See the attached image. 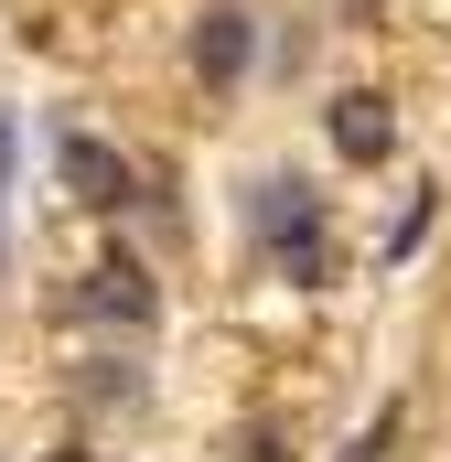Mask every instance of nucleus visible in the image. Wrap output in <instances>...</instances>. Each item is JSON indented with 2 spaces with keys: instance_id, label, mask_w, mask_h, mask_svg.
<instances>
[{
  "instance_id": "0eeeda50",
  "label": "nucleus",
  "mask_w": 451,
  "mask_h": 462,
  "mask_svg": "<svg viewBox=\"0 0 451 462\" xmlns=\"http://www.w3.org/2000/svg\"><path fill=\"white\" fill-rule=\"evenodd\" d=\"M0 172H11V118H0Z\"/></svg>"
},
{
  "instance_id": "423d86ee",
  "label": "nucleus",
  "mask_w": 451,
  "mask_h": 462,
  "mask_svg": "<svg viewBox=\"0 0 451 462\" xmlns=\"http://www.w3.org/2000/svg\"><path fill=\"white\" fill-rule=\"evenodd\" d=\"M236 462H290V452H280V441H269V430H258V441H247V452H236Z\"/></svg>"
},
{
  "instance_id": "f257e3e1",
  "label": "nucleus",
  "mask_w": 451,
  "mask_h": 462,
  "mask_svg": "<svg viewBox=\"0 0 451 462\" xmlns=\"http://www.w3.org/2000/svg\"><path fill=\"white\" fill-rule=\"evenodd\" d=\"M247 236L290 269V280H323V194L301 183V172H269V183H247Z\"/></svg>"
},
{
  "instance_id": "f03ea898",
  "label": "nucleus",
  "mask_w": 451,
  "mask_h": 462,
  "mask_svg": "<svg viewBox=\"0 0 451 462\" xmlns=\"http://www.w3.org/2000/svg\"><path fill=\"white\" fill-rule=\"evenodd\" d=\"M247 65H258V22H247L236 0L194 11V76H205L216 97H236V87H247Z\"/></svg>"
},
{
  "instance_id": "7ed1b4c3",
  "label": "nucleus",
  "mask_w": 451,
  "mask_h": 462,
  "mask_svg": "<svg viewBox=\"0 0 451 462\" xmlns=\"http://www.w3.org/2000/svg\"><path fill=\"white\" fill-rule=\"evenodd\" d=\"M54 162H65V183H76V205H97V216H118V205H140V172L118 162L108 140H87V129H65V140H54Z\"/></svg>"
},
{
  "instance_id": "20e7f679",
  "label": "nucleus",
  "mask_w": 451,
  "mask_h": 462,
  "mask_svg": "<svg viewBox=\"0 0 451 462\" xmlns=\"http://www.w3.org/2000/svg\"><path fill=\"white\" fill-rule=\"evenodd\" d=\"M323 129H334V151L354 162V172H376V162L398 151V118H387V97H365V87H354V97H334V118H323Z\"/></svg>"
},
{
  "instance_id": "6e6552de",
  "label": "nucleus",
  "mask_w": 451,
  "mask_h": 462,
  "mask_svg": "<svg viewBox=\"0 0 451 462\" xmlns=\"http://www.w3.org/2000/svg\"><path fill=\"white\" fill-rule=\"evenodd\" d=\"M43 462H87V452H43Z\"/></svg>"
},
{
  "instance_id": "39448f33",
  "label": "nucleus",
  "mask_w": 451,
  "mask_h": 462,
  "mask_svg": "<svg viewBox=\"0 0 451 462\" xmlns=\"http://www.w3.org/2000/svg\"><path fill=\"white\" fill-rule=\"evenodd\" d=\"M87 312H97V323H151V312H161V291H151V269H140V258H97Z\"/></svg>"
}]
</instances>
